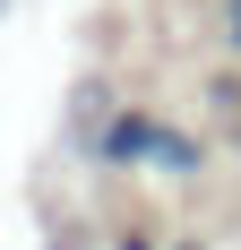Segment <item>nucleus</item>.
I'll return each mask as SVG.
<instances>
[{
	"label": "nucleus",
	"mask_w": 241,
	"mask_h": 250,
	"mask_svg": "<svg viewBox=\"0 0 241 250\" xmlns=\"http://www.w3.org/2000/svg\"><path fill=\"white\" fill-rule=\"evenodd\" d=\"M112 250H155V242H146V233H129V242H112Z\"/></svg>",
	"instance_id": "f03ea898"
},
{
	"label": "nucleus",
	"mask_w": 241,
	"mask_h": 250,
	"mask_svg": "<svg viewBox=\"0 0 241 250\" xmlns=\"http://www.w3.org/2000/svg\"><path fill=\"white\" fill-rule=\"evenodd\" d=\"M233 43H241V0H233Z\"/></svg>",
	"instance_id": "7ed1b4c3"
},
{
	"label": "nucleus",
	"mask_w": 241,
	"mask_h": 250,
	"mask_svg": "<svg viewBox=\"0 0 241 250\" xmlns=\"http://www.w3.org/2000/svg\"><path fill=\"white\" fill-rule=\"evenodd\" d=\"M181 250H207V242H181Z\"/></svg>",
	"instance_id": "20e7f679"
},
{
	"label": "nucleus",
	"mask_w": 241,
	"mask_h": 250,
	"mask_svg": "<svg viewBox=\"0 0 241 250\" xmlns=\"http://www.w3.org/2000/svg\"><path fill=\"white\" fill-rule=\"evenodd\" d=\"M164 138H172V129L155 121V112H120L112 138H95V155L112 164V173H120V164H164Z\"/></svg>",
	"instance_id": "f257e3e1"
}]
</instances>
